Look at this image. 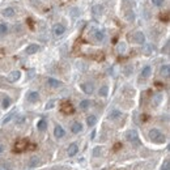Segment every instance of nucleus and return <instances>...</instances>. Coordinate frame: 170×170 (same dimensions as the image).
<instances>
[{
    "label": "nucleus",
    "instance_id": "7c9ffc66",
    "mask_svg": "<svg viewBox=\"0 0 170 170\" xmlns=\"http://www.w3.org/2000/svg\"><path fill=\"white\" fill-rule=\"evenodd\" d=\"M25 122V117L24 115H19L17 118H16V124H23Z\"/></svg>",
    "mask_w": 170,
    "mask_h": 170
},
{
    "label": "nucleus",
    "instance_id": "7ed1b4c3",
    "mask_svg": "<svg viewBox=\"0 0 170 170\" xmlns=\"http://www.w3.org/2000/svg\"><path fill=\"white\" fill-rule=\"evenodd\" d=\"M80 89L83 90L85 94H93L94 93V85L90 81H85V83H81L80 84Z\"/></svg>",
    "mask_w": 170,
    "mask_h": 170
},
{
    "label": "nucleus",
    "instance_id": "cd10ccee",
    "mask_svg": "<svg viewBox=\"0 0 170 170\" xmlns=\"http://www.w3.org/2000/svg\"><path fill=\"white\" fill-rule=\"evenodd\" d=\"M151 3L155 5V7H162L165 4V0H151Z\"/></svg>",
    "mask_w": 170,
    "mask_h": 170
},
{
    "label": "nucleus",
    "instance_id": "aec40b11",
    "mask_svg": "<svg viewBox=\"0 0 170 170\" xmlns=\"http://www.w3.org/2000/svg\"><path fill=\"white\" fill-rule=\"evenodd\" d=\"M37 130L38 131H46L47 130V122L46 119H39L37 122Z\"/></svg>",
    "mask_w": 170,
    "mask_h": 170
},
{
    "label": "nucleus",
    "instance_id": "f03ea898",
    "mask_svg": "<svg viewBox=\"0 0 170 170\" xmlns=\"http://www.w3.org/2000/svg\"><path fill=\"white\" fill-rule=\"evenodd\" d=\"M126 140H127L130 144H134L135 147H140L141 143H140V138L138 132H136L135 130H128L127 132H126Z\"/></svg>",
    "mask_w": 170,
    "mask_h": 170
},
{
    "label": "nucleus",
    "instance_id": "b1692460",
    "mask_svg": "<svg viewBox=\"0 0 170 170\" xmlns=\"http://www.w3.org/2000/svg\"><path fill=\"white\" fill-rule=\"evenodd\" d=\"M94 38L98 41V42H102L103 39H105V31H102V30H97L94 33Z\"/></svg>",
    "mask_w": 170,
    "mask_h": 170
},
{
    "label": "nucleus",
    "instance_id": "f8f14e48",
    "mask_svg": "<svg viewBox=\"0 0 170 170\" xmlns=\"http://www.w3.org/2000/svg\"><path fill=\"white\" fill-rule=\"evenodd\" d=\"M2 15L4 16L5 19H12L13 16L16 15V10L12 8V7H7V8H4L2 10Z\"/></svg>",
    "mask_w": 170,
    "mask_h": 170
},
{
    "label": "nucleus",
    "instance_id": "0eeeda50",
    "mask_svg": "<svg viewBox=\"0 0 170 170\" xmlns=\"http://www.w3.org/2000/svg\"><path fill=\"white\" fill-rule=\"evenodd\" d=\"M54 136H55L56 139H63L65 136V130L60 124H56L55 127H54Z\"/></svg>",
    "mask_w": 170,
    "mask_h": 170
},
{
    "label": "nucleus",
    "instance_id": "412c9836",
    "mask_svg": "<svg viewBox=\"0 0 170 170\" xmlns=\"http://www.w3.org/2000/svg\"><path fill=\"white\" fill-rule=\"evenodd\" d=\"M98 96L102 97V98H105L109 96V86L107 85H102L100 89H98Z\"/></svg>",
    "mask_w": 170,
    "mask_h": 170
},
{
    "label": "nucleus",
    "instance_id": "393cba45",
    "mask_svg": "<svg viewBox=\"0 0 170 170\" xmlns=\"http://www.w3.org/2000/svg\"><path fill=\"white\" fill-rule=\"evenodd\" d=\"M124 17H126V20H127V21L132 23V21L135 20V13L132 12V10H127V12H126V15H124Z\"/></svg>",
    "mask_w": 170,
    "mask_h": 170
},
{
    "label": "nucleus",
    "instance_id": "5701e85b",
    "mask_svg": "<svg viewBox=\"0 0 170 170\" xmlns=\"http://www.w3.org/2000/svg\"><path fill=\"white\" fill-rule=\"evenodd\" d=\"M103 12V7L101 4H96L94 7H93V13H94L96 16H101Z\"/></svg>",
    "mask_w": 170,
    "mask_h": 170
},
{
    "label": "nucleus",
    "instance_id": "c756f323",
    "mask_svg": "<svg viewBox=\"0 0 170 170\" xmlns=\"http://www.w3.org/2000/svg\"><path fill=\"white\" fill-rule=\"evenodd\" d=\"M161 170H170V161H169V158H166V160L162 162Z\"/></svg>",
    "mask_w": 170,
    "mask_h": 170
},
{
    "label": "nucleus",
    "instance_id": "4468645a",
    "mask_svg": "<svg viewBox=\"0 0 170 170\" xmlns=\"http://www.w3.org/2000/svg\"><path fill=\"white\" fill-rule=\"evenodd\" d=\"M151 75H152V67H151V65H145V67H143L141 72H140V76L143 79H148Z\"/></svg>",
    "mask_w": 170,
    "mask_h": 170
},
{
    "label": "nucleus",
    "instance_id": "a211bd4d",
    "mask_svg": "<svg viewBox=\"0 0 170 170\" xmlns=\"http://www.w3.org/2000/svg\"><path fill=\"white\" fill-rule=\"evenodd\" d=\"M160 73H161V76H164V77H169V75H170V67H169V64L161 65Z\"/></svg>",
    "mask_w": 170,
    "mask_h": 170
},
{
    "label": "nucleus",
    "instance_id": "4be33fe9",
    "mask_svg": "<svg viewBox=\"0 0 170 170\" xmlns=\"http://www.w3.org/2000/svg\"><path fill=\"white\" fill-rule=\"evenodd\" d=\"M10 105H12V100H10L9 97H4V98H3V101H2V107L7 110V109H8Z\"/></svg>",
    "mask_w": 170,
    "mask_h": 170
},
{
    "label": "nucleus",
    "instance_id": "473e14b6",
    "mask_svg": "<svg viewBox=\"0 0 170 170\" xmlns=\"http://www.w3.org/2000/svg\"><path fill=\"white\" fill-rule=\"evenodd\" d=\"M2 153H3V145L0 144V155H2Z\"/></svg>",
    "mask_w": 170,
    "mask_h": 170
},
{
    "label": "nucleus",
    "instance_id": "dca6fc26",
    "mask_svg": "<svg viewBox=\"0 0 170 170\" xmlns=\"http://www.w3.org/2000/svg\"><path fill=\"white\" fill-rule=\"evenodd\" d=\"M41 164H42L41 158H38L37 156L30 157V160H29V166H30V168H37V166H39Z\"/></svg>",
    "mask_w": 170,
    "mask_h": 170
},
{
    "label": "nucleus",
    "instance_id": "1a4fd4ad",
    "mask_svg": "<svg viewBox=\"0 0 170 170\" xmlns=\"http://www.w3.org/2000/svg\"><path fill=\"white\" fill-rule=\"evenodd\" d=\"M20 77H21V72L19 69H15V71H12L9 75H8V81L9 83H16V81H19L20 80Z\"/></svg>",
    "mask_w": 170,
    "mask_h": 170
},
{
    "label": "nucleus",
    "instance_id": "72a5a7b5",
    "mask_svg": "<svg viewBox=\"0 0 170 170\" xmlns=\"http://www.w3.org/2000/svg\"><path fill=\"white\" fill-rule=\"evenodd\" d=\"M0 170H2V169H0Z\"/></svg>",
    "mask_w": 170,
    "mask_h": 170
},
{
    "label": "nucleus",
    "instance_id": "f3484780",
    "mask_svg": "<svg viewBox=\"0 0 170 170\" xmlns=\"http://www.w3.org/2000/svg\"><path fill=\"white\" fill-rule=\"evenodd\" d=\"M90 105H92L90 100H83V101H80V103H79V109H80V110H83V111H86L90 107Z\"/></svg>",
    "mask_w": 170,
    "mask_h": 170
},
{
    "label": "nucleus",
    "instance_id": "ddd939ff",
    "mask_svg": "<svg viewBox=\"0 0 170 170\" xmlns=\"http://www.w3.org/2000/svg\"><path fill=\"white\" fill-rule=\"evenodd\" d=\"M81 131H83V124H81L80 122H73L72 126H71V132L77 135V134L81 132Z\"/></svg>",
    "mask_w": 170,
    "mask_h": 170
},
{
    "label": "nucleus",
    "instance_id": "bb28decb",
    "mask_svg": "<svg viewBox=\"0 0 170 170\" xmlns=\"http://www.w3.org/2000/svg\"><path fill=\"white\" fill-rule=\"evenodd\" d=\"M15 114H16V111H10L8 117H5V118H4V120H3V124H7L8 122H10V119H12V118L15 117Z\"/></svg>",
    "mask_w": 170,
    "mask_h": 170
},
{
    "label": "nucleus",
    "instance_id": "6e6552de",
    "mask_svg": "<svg viewBox=\"0 0 170 170\" xmlns=\"http://www.w3.org/2000/svg\"><path fill=\"white\" fill-rule=\"evenodd\" d=\"M41 50V46L37 45V43H30V45L25 48V52L28 54V55H33V54H35Z\"/></svg>",
    "mask_w": 170,
    "mask_h": 170
},
{
    "label": "nucleus",
    "instance_id": "9d476101",
    "mask_svg": "<svg viewBox=\"0 0 170 170\" xmlns=\"http://www.w3.org/2000/svg\"><path fill=\"white\" fill-rule=\"evenodd\" d=\"M52 31H54V35L55 37H60L65 33V26L63 24H56V25H54Z\"/></svg>",
    "mask_w": 170,
    "mask_h": 170
},
{
    "label": "nucleus",
    "instance_id": "6ab92c4d",
    "mask_svg": "<svg viewBox=\"0 0 170 170\" xmlns=\"http://www.w3.org/2000/svg\"><path fill=\"white\" fill-rule=\"evenodd\" d=\"M97 123V117L96 115H93V114H90V115H88L86 117V124H88V127H93Z\"/></svg>",
    "mask_w": 170,
    "mask_h": 170
},
{
    "label": "nucleus",
    "instance_id": "c85d7f7f",
    "mask_svg": "<svg viewBox=\"0 0 170 170\" xmlns=\"http://www.w3.org/2000/svg\"><path fill=\"white\" fill-rule=\"evenodd\" d=\"M101 153H102V148L101 147H96L94 149H93V156H94V157H100Z\"/></svg>",
    "mask_w": 170,
    "mask_h": 170
},
{
    "label": "nucleus",
    "instance_id": "2f4dec72",
    "mask_svg": "<svg viewBox=\"0 0 170 170\" xmlns=\"http://www.w3.org/2000/svg\"><path fill=\"white\" fill-rule=\"evenodd\" d=\"M118 51H119V52H124V51H126V43H119Z\"/></svg>",
    "mask_w": 170,
    "mask_h": 170
},
{
    "label": "nucleus",
    "instance_id": "423d86ee",
    "mask_svg": "<svg viewBox=\"0 0 170 170\" xmlns=\"http://www.w3.org/2000/svg\"><path fill=\"white\" fill-rule=\"evenodd\" d=\"M46 84L48 85V88H52V89H56V88H60L63 85V83L58 79H54V77H48L46 80Z\"/></svg>",
    "mask_w": 170,
    "mask_h": 170
},
{
    "label": "nucleus",
    "instance_id": "9b49d317",
    "mask_svg": "<svg viewBox=\"0 0 170 170\" xmlns=\"http://www.w3.org/2000/svg\"><path fill=\"white\" fill-rule=\"evenodd\" d=\"M67 153H68V156H69V157L76 156V155L79 153V145L76 144V143H72V144H69L68 149H67Z\"/></svg>",
    "mask_w": 170,
    "mask_h": 170
},
{
    "label": "nucleus",
    "instance_id": "f257e3e1",
    "mask_svg": "<svg viewBox=\"0 0 170 170\" xmlns=\"http://www.w3.org/2000/svg\"><path fill=\"white\" fill-rule=\"evenodd\" d=\"M149 139L152 143H155V144H164V143L166 141V136L165 134L162 132L161 130H158V128H152L149 130Z\"/></svg>",
    "mask_w": 170,
    "mask_h": 170
},
{
    "label": "nucleus",
    "instance_id": "39448f33",
    "mask_svg": "<svg viewBox=\"0 0 170 170\" xmlns=\"http://www.w3.org/2000/svg\"><path fill=\"white\" fill-rule=\"evenodd\" d=\"M26 100H28V102L30 103H35L39 101V93L35 92V90H30L28 94H26Z\"/></svg>",
    "mask_w": 170,
    "mask_h": 170
},
{
    "label": "nucleus",
    "instance_id": "20e7f679",
    "mask_svg": "<svg viewBox=\"0 0 170 170\" xmlns=\"http://www.w3.org/2000/svg\"><path fill=\"white\" fill-rule=\"evenodd\" d=\"M132 39H134L135 43H138V45H144L145 43V35H144V33L143 31H136V33H134Z\"/></svg>",
    "mask_w": 170,
    "mask_h": 170
},
{
    "label": "nucleus",
    "instance_id": "2eb2a0df",
    "mask_svg": "<svg viewBox=\"0 0 170 170\" xmlns=\"http://www.w3.org/2000/svg\"><path fill=\"white\" fill-rule=\"evenodd\" d=\"M120 117H122V111L118 110V109H114V110H111L110 114H109V119H111V120H117Z\"/></svg>",
    "mask_w": 170,
    "mask_h": 170
},
{
    "label": "nucleus",
    "instance_id": "a878e982",
    "mask_svg": "<svg viewBox=\"0 0 170 170\" xmlns=\"http://www.w3.org/2000/svg\"><path fill=\"white\" fill-rule=\"evenodd\" d=\"M7 33H8V25L4 24V23H2V24H0V34L5 35Z\"/></svg>",
    "mask_w": 170,
    "mask_h": 170
}]
</instances>
